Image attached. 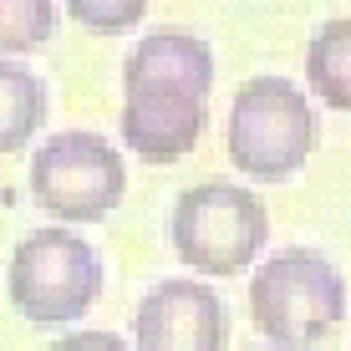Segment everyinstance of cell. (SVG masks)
I'll use <instances>...</instances> for the list:
<instances>
[{"label":"cell","mask_w":351,"mask_h":351,"mask_svg":"<svg viewBox=\"0 0 351 351\" xmlns=\"http://www.w3.org/2000/svg\"><path fill=\"white\" fill-rule=\"evenodd\" d=\"M316 107L290 77H250L229 102L224 153L245 178H260V184L295 178L316 153Z\"/></svg>","instance_id":"2"},{"label":"cell","mask_w":351,"mask_h":351,"mask_svg":"<svg viewBox=\"0 0 351 351\" xmlns=\"http://www.w3.org/2000/svg\"><path fill=\"white\" fill-rule=\"evenodd\" d=\"M128 97H184V102H209L214 92V51L204 36L163 26L143 36L123 62Z\"/></svg>","instance_id":"7"},{"label":"cell","mask_w":351,"mask_h":351,"mask_svg":"<svg viewBox=\"0 0 351 351\" xmlns=\"http://www.w3.org/2000/svg\"><path fill=\"white\" fill-rule=\"evenodd\" d=\"M306 87L331 112H351V16H336L306 46Z\"/></svg>","instance_id":"9"},{"label":"cell","mask_w":351,"mask_h":351,"mask_svg":"<svg viewBox=\"0 0 351 351\" xmlns=\"http://www.w3.org/2000/svg\"><path fill=\"white\" fill-rule=\"evenodd\" d=\"M209 102H184V97H128L123 102V143L143 163H173L199 148Z\"/></svg>","instance_id":"8"},{"label":"cell","mask_w":351,"mask_h":351,"mask_svg":"<svg viewBox=\"0 0 351 351\" xmlns=\"http://www.w3.org/2000/svg\"><path fill=\"white\" fill-rule=\"evenodd\" d=\"M46 351H128V341L112 331H66L62 341H51Z\"/></svg>","instance_id":"13"},{"label":"cell","mask_w":351,"mask_h":351,"mask_svg":"<svg viewBox=\"0 0 351 351\" xmlns=\"http://www.w3.org/2000/svg\"><path fill=\"white\" fill-rule=\"evenodd\" d=\"M46 123V82L21 62H0V158L21 153Z\"/></svg>","instance_id":"10"},{"label":"cell","mask_w":351,"mask_h":351,"mask_svg":"<svg viewBox=\"0 0 351 351\" xmlns=\"http://www.w3.org/2000/svg\"><path fill=\"white\" fill-rule=\"evenodd\" d=\"M173 255L199 275H245L270 239V214L239 184H193L168 214Z\"/></svg>","instance_id":"3"},{"label":"cell","mask_w":351,"mask_h":351,"mask_svg":"<svg viewBox=\"0 0 351 351\" xmlns=\"http://www.w3.org/2000/svg\"><path fill=\"white\" fill-rule=\"evenodd\" d=\"M62 5L71 21H82L87 31H102V36H123L148 16V0H62Z\"/></svg>","instance_id":"12"},{"label":"cell","mask_w":351,"mask_h":351,"mask_svg":"<svg viewBox=\"0 0 351 351\" xmlns=\"http://www.w3.org/2000/svg\"><path fill=\"white\" fill-rule=\"evenodd\" d=\"M229 311L204 280H158L138 300L132 346L138 351H224Z\"/></svg>","instance_id":"6"},{"label":"cell","mask_w":351,"mask_h":351,"mask_svg":"<svg viewBox=\"0 0 351 351\" xmlns=\"http://www.w3.org/2000/svg\"><path fill=\"white\" fill-rule=\"evenodd\" d=\"M250 316L275 351H311L346 321V280L316 250H280L250 280Z\"/></svg>","instance_id":"1"},{"label":"cell","mask_w":351,"mask_h":351,"mask_svg":"<svg viewBox=\"0 0 351 351\" xmlns=\"http://www.w3.org/2000/svg\"><path fill=\"white\" fill-rule=\"evenodd\" d=\"M102 255L62 224L31 229L10 255V300L31 326H66L102 295Z\"/></svg>","instance_id":"4"},{"label":"cell","mask_w":351,"mask_h":351,"mask_svg":"<svg viewBox=\"0 0 351 351\" xmlns=\"http://www.w3.org/2000/svg\"><path fill=\"white\" fill-rule=\"evenodd\" d=\"M26 184H31V199L51 219H62V229L66 224H102L128 193V168L107 138L71 128L36 148Z\"/></svg>","instance_id":"5"},{"label":"cell","mask_w":351,"mask_h":351,"mask_svg":"<svg viewBox=\"0 0 351 351\" xmlns=\"http://www.w3.org/2000/svg\"><path fill=\"white\" fill-rule=\"evenodd\" d=\"M56 31V0H0V56L41 51Z\"/></svg>","instance_id":"11"}]
</instances>
